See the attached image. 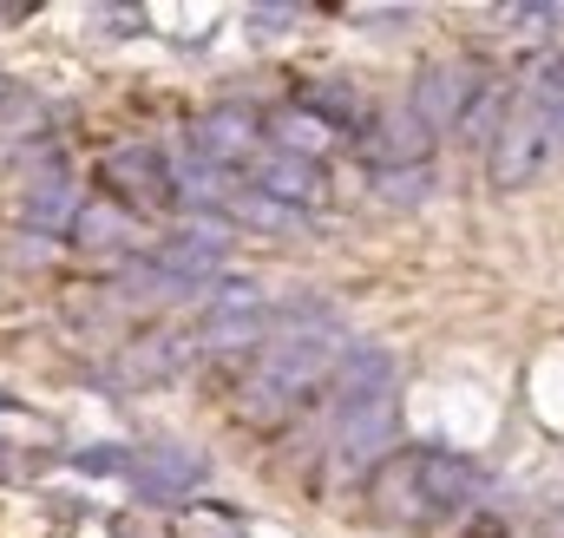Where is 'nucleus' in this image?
Returning <instances> with one entry per match:
<instances>
[{
  "mask_svg": "<svg viewBox=\"0 0 564 538\" xmlns=\"http://www.w3.org/2000/svg\"><path fill=\"white\" fill-rule=\"evenodd\" d=\"M341 348H348V342H341L328 302H315V295H308V302H289L276 315V329H270V342H263V362H257L250 388H243V413H250L257 427L289 420L315 388H328Z\"/></svg>",
  "mask_w": 564,
  "mask_h": 538,
  "instance_id": "obj_1",
  "label": "nucleus"
},
{
  "mask_svg": "<svg viewBox=\"0 0 564 538\" xmlns=\"http://www.w3.org/2000/svg\"><path fill=\"white\" fill-rule=\"evenodd\" d=\"M558 144H564V112L558 106H545L539 93H525V99L506 112L499 138H492V184H506V191L532 184V177L552 164Z\"/></svg>",
  "mask_w": 564,
  "mask_h": 538,
  "instance_id": "obj_2",
  "label": "nucleus"
},
{
  "mask_svg": "<svg viewBox=\"0 0 564 538\" xmlns=\"http://www.w3.org/2000/svg\"><path fill=\"white\" fill-rule=\"evenodd\" d=\"M394 440H401V401H394V395H381V401L341 413V420H335V460H328V480H355V473H368V466H388Z\"/></svg>",
  "mask_w": 564,
  "mask_h": 538,
  "instance_id": "obj_3",
  "label": "nucleus"
},
{
  "mask_svg": "<svg viewBox=\"0 0 564 538\" xmlns=\"http://www.w3.org/2000/svg\"><path fill=\"white\" fill-rule=\"evenodd\" d=\"M479 86H486V73H479L473 60L421 66V73H414V99H408V112L421 119L426 132H459V119H466V106L479 99Z\"/></svg>",
  "mask_w": 564,
  "mask_h": 538,
  "instance_id": "obj_4",
  "label": "nucleus"
},
{
  "mask_svg": "<svg viewBox=\"0 0 564 538\" xmlns=\"http://www.w3.org/2000/svg\"><path fill=\"white\" fill-rule=\"evenodd\" d=\"M381 395H394V348H381V342H348L341 362H335V375H328V420L381 401Z\"/></svg>",
  "mask_w": 564,
  "mask_h": 538,
  "instance_id": "obj_5",
  "label": "nucleus"
},
{
  "mask_svg": "<svg viewBox=\"0 0 564 538\" xmlns=\"http://www.w3.org/2000/svg\"><path fill=\"white\" fill-rule=\"evenodd\" d=\"M257 138H263V119L250 112V106H210L191 138H184V158H197V164H217V171H237L250 151H257Z\"/></svg>",
  "mask_w": 564,
  "mask_h": 538,
  "instance_id": "obj_6",
  "label": "nucleus"
},
{
  "mask_svg": "<svg viewBox=\"0 0 564 538\" xmlns=\"http://www.w3.org/2000/svg\"><path fill=\"white\" fill-rule=\"evenodd\" d=\"M132 493L144 506H177L184 493H197L210 480V460L197 446H151V453H132Z\"/></svg>",
  "mask_w": 564,
  "mask_h": 538,
  "instance_id": "obj_7",
  "label": "nucleus"
},
{
  "mask_svg": "<svg viewBox=\"0 0 564 538\" xmlns=\"http://www.w3.org/2000/svg\"><path fill=\"white\" fill-rule=\"evenodd\" d=\"M421 493H426V526H433V519H453V513H466V506L486 493V466H479V460H466V453L426 446Z\"/></svg>",
  "mask_w": 564,
  "mask_h": 538,
  "instance_id": "obj_8",
  "label": "nucleus"
},
{
  "mask_svg": "<svg viewBox=\"0 0 564 538\" xmlns=\"http://www.w3.org/2000/svg\"><path fill=\"white\" fill-rule=\"evenodd\" d=\"M421 466H426V446H408V453H394V460L375 473V513H381V519H394V526H426Z\"/></svg>",
  "mask_w": 564,
  "mask_h": 538,
  "instance_id": "obj_9",
  "label": "nucleus"
},
{
  "mask_svg": "<svg viewBox=\"0 0 564 538\" xmlns=\"http://www.w3.org/2000/svg\"><path fill=\"white\" fill-rule=\"evenodd\" d=\"M426 132L414 112H381V119H368L361 126V158L375 164V171H401V164H426Z\"/></svg>",
  "mask_w": 564,
  "mask_h": 538,
  "instance_id": "obj_10",
  "label": "nucleus"
},
{
  "mask_svg": "<svg viewBox=\"0 0 564 538\" xmlns=\"http://www.w3.org/2000/svg\"><path fill=\"white\" fill-rule=\"evenodd\" d=\"M106 177H112L132 204H144V211H158V204L177 197V184H171V158L151 151V144H126V151H112V158H106Z\"/></svg>",
  "mask_w": 564,
  "mask_h": 538,
  "instance_id": "obj_11",
  "label": "nucleus"
},
{
  "mask_svg": "<svg viewBox=\"0 0 564 538\" xmlns=\"http://www.w3.org/2000/svg\"><path fill=\"white\" fill-rule=\"evenodd\" d=\"M191 355H197V342H191V335H144V342H132V348L119 355V381H126V388L171 381V375H184V368H191Z\"/></svg>",
  "mask_w": 564,
  "mask_h": 538,
  "instance_id": "obj_12",
  "label": "nucleus"
},
{
  "mask_svg": "<svg viewBox=\"0 0 564 538\" xmlns=\"http://www.w3.org/2000/svg\"><path fill=\"white\" fill-rule=\"evenodd\" d=\"M79 211H86V197H79V184L66 177V164H46L40 184L20 197V217H26L33 230H73Z\"/></svg>",
  "mask_w": 564,
  "mask_h": 538,
  "instance_id": "obj_13",
  "label": "nucleus"
},
{
  "mask_svg": "<svg viewBox=\"0 0 564 538\" xmlns=\"http://www.w3.org/2000/svg\"><path fill=\"white\" fill-rule=\"evenodd\" d=\"M257 191L289 204V211H302L308 197H322V164L315 158H289V151H263L257 158Z\"/></svg>",
  "mask_w": 564,
  "mask_h": 538,
  "instance_id": "obj_14",
  "label": "nucleus"
},
{
  "mask_svg": "<svg viewBox=\"0 0 564 538\" xmlns=\"http://www.w3.org/2000/svg\"><path fill=\"white\" fill-rule=\"evenodd\" d=\"M302 119H315L322 132H361L368 126V112H361V93L348 86V79H315V86H302Z\"/></svg>",
  "mask_w": 564,
  "mask_h": 538,
  "instance_id": "obj_15",
  "label": "nucleus"
},
{
  "mask_svg": "<svg viewBox=\"0 0 564 538\" xmlns=\"http://www.w3.org/2000/svg\"><path fill=\"white\" fill-rule=\"evenodd\" d=\"M270 329H276L270 302H263V309H230V315H217V309H210L197 342H204L210 355H243V348H263V342H270Z\"/></svg>",
  "mask_w": 564,
  "mask_h": 538,
  "instance_id": "obj_16",
  "label": "nucleus"
},
{
  "mask_svg": "<svg viewBox=\"0 0 564 538\" xmlns=\"http://www.w3.org/2000/svg\"><path fill=\"white\" fill-rule=\"evenodd\" d=\"M73 244H79V250H112V244H126V211H119V204H86V211L73 217Z\"/></svg>",
  "mask_w": 564,
  "mask_h": 538,
  "instance_id": "obj_17",
  "label": "nucleus"
},
{
  "mask_svg": "<svg viewBox=\"0 0 564 538\" xmlns=\"http://www.w3.org/2000/svg\"><path fill=\"white\" fill-rule=\"evenodd\" d=\"M499 126H506V93L499 86H479V99L466 106V119H459V132H466V144H492L499 138Z\"/></svg>",
  "mask_w": 564,
  "mask_h": 538,
  "instance_id": "obj_18",
  "label": "nucleus"
},
{
  "mask_svg": "<svg viewBox=\"0 0 564 538\" xmlns=\"http://www.w3.org/2000/svg\"><path fill=\"white\" fill-rule=\"evenodd\" d=\"M426 191H440L433 164H401V171H375V197H388V204H421Z\"/></svg>",
  "mask_w": 564,
  "mask_h": 538,
  "instance_id": "obj_19",
  "label": "nucleus"
},
{
  "mask_svg": "<svg viewBox=\"0 0 564 538\" xmlns=\"http://www.w3.org/2000/svg\"><path fill=\"white\" fill-rule=\"evenodd\" d=\"M237 217L257 224V230H302V211H289V204L263 197V191H237Z\"/></svg>",
  "mask_w": 564,
  "mask_h": 538,
  "instance_id": "obj_20",
  "label": "nucleus"
},
{
  "mask_svg": "<svg viewBox=\"0 0 564 538\" xmlns=\"http://www.w3.org/2000/svg\"><path fill=\"white\" fill-rule=\"evenodd\" d=\"M276 138H282V151H289V158H315V151H322V126H315V119H302V112H289V119H276Z\"/></svg>",
  "mask_w": 564,
  "mask_h": 538,
  "instance_id": "obj_21",
  "label": "nucleus"
},
{
  "mask_svg": "<svg viewBox=\"0 0 564 538\" xmlns=\"http://www.w3.org/2000/svg\"><path fill=\"white\" fill-rule=\"evenodd\" d=\"M73 466L93 480H112V473H132V446H86V453H73Z\"/></svg>",
  "mask_w": 564,
  "mask_h": 538,
  "instance_id": "obj_22",
  "label": "nucleus"
},
{
  "mask_svg": "<svg viewBox=\"0 0 564 538\" xmlns=\"http://www.w3.org/2000/svg\"><path fill=\"white\" fill-rule=\"evenodd\" d=\"M499 20H506V26H525V33H539V40H545V33L558 26V7H552V0H525V7H506Z\"/></svg>",
  "mask_w": 564,
  "mask_h": 538,
  "instance_id": "obj_23",
  "label": "nucleus"
},
{
  "mask_svg": "<svg viewBox=\"0 0 564 538\" xmlns=\"http://www.w3.org/2000/svg\"><path fill=\"white\" fill-rule=\"evenodd\" d=\"M210 309H217V315H230V309H263V289L243 282V276H230V282L210 289Z\"/></svg>",
  "mask_w": 564,
  "mask_h": 538,
  "instance_id": "obj_24",
  "label": "nucleus"
},
{
  "mask_svg": "<svg viewBox=\"0 0 564 538\" xmlns=\"http://www.w3.org/2000/svg\"><path fill=\"white\" fill-rule=\"evenodd\" d=\"M243 20H250V33H257V40H270V33H282V26H295V7H289V0H276V7L263 0V7H250Z\"/></svg>",
  "mask_w": 564,
  "mask_h": 538,
  "instance_id": "obj_25",
  "label": "nucleus"
},
{
  "mask_svg": "<svg viewBox=\"0 0 564 538\" xmlns=\"http://www.w3.org/2000/svg\"><path fill=\"white\" fill-rule=\"evenodd\" d=\"M93 20H99L106 33H119V40H126V33H144V7H99Z\"/></svg>",
  "mask_w": 564,
  "mask_h": 538,
  "instance_id": "obj_26",
  "label": "nucleus"
},
{
  "mask_svg": "<svg viewBox=\"0 0 564 538\" xmlns=\"http://www.w3.org/2000/svg\"><path fill=\"white\" fill-rule=\"evenodd\" d=\"M348 20H368V26H408V7H348Z\"/></svg>",
  "mask_w": 564,
  "mask_h": 538,
  "instance_id": "obj_27",
  "label": "nucleus"
},
{
  "mask_svg": "<svg viewBox=\"0 0 564 538\" xmlns=\"http://www.w3.org/2000/svg\"><path fill=\"white\" fill-rule=\"evenodd\" d=\"M479 538H506V532H499V526H486V532H479Z\"/></svg>",
  "mask_w": 564,
  "mask_h": 538,
  "instance_id": "obj_28",
  "label": "nucleus"
},
{
  "mask_svg": "<svg viewBox=\"0 0 564 538\" xmlns=\"http://www.w3.org/2000/svg\"><path fill=\"white\" fill-rule=\"evenodd\" d=\"M7 407H13V395H0V413H7Z\"/></svg>",
  "mask_w": 564,
  "mask_h": 538,
  "instance_id": "obj_29",
  "label": "nucleus"
},
{
  "mask_svg": "<svg viewBox=\"0 0 564 538\" xmlns=\"http://www.w3.org/2000/svg\"><path fill=\"white\" fill-rule=\"evenodd\" d=\"M0 93H7V73H0Z\"/></svg>",
  "mask_w": 564,
  "mask_h": 538,
  "instance_id": "obj_30",
  "label": "nucleus"
}]
</instances>
